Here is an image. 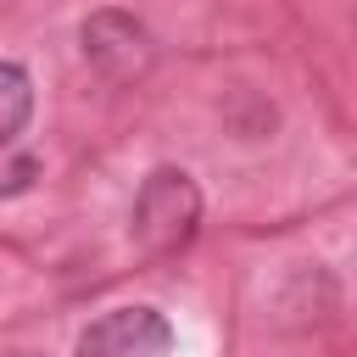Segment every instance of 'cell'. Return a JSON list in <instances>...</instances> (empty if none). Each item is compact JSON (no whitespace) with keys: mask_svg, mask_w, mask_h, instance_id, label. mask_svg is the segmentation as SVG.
Masks as SVG:
<instances>
[{"mask_svg":"<svg viewBox=\"0 0 357 357\" xmlns=\"http://www.w3.org/2000/svg\"><path fill=\"white\" fill-rule=\"evenodd\" d=\"M128 229H134V245L145 257H156V262L190 251L195 234H201V190H195V178L184 167L145 173V184L134 195V223Z\"/></svg>","mask_w":357,"mask_h":357,"instance_id":"cell-1","label":"cell"},{"mask_svg":"<svg viewBox=\"0 0 357 357\" xmlns=\"http://www.w3.org/2000/svg\"><path fill=\"white\" fill-rule=\"evenodd\" d=\"M78 39H84V61H89L100 78H112V84L145 78L151 61H156V45H151L145 22L128 17V11H95Z\"/></svg>","mask_w":357,"mask_h":357,"instance_id":"cell-2","label":"cell"},{"mask_svg":"<svg viewBox=\"0 0 357 357\" xmlns=\"http://www.w3.org/2000/svg\"><path fill=\"white\" fill-rule=\"evenodd\" d=\"M173 324L156 307H112L78 335V357H167Z\"/></svg>","mask_w":357,"mask_h":357,"instance_id":"cell-3","label":"cell"},{"mask_svg":"<svg viewBox=\"0 0 357 357\" xmlns=\"http://www.w3.org/2000/svg\"><path fill=\"white\" fill-rule=\"evenodd\" d=\"M33 117V78L22 61H6L0 56V151L17 145V134L28 128Z\"/></svg>","mask_w":357,"mask_h":357,"instance_id":"cell-4","label":"cell"},{"mask_svg":"<svg viewBox=\"0 0 357 357\" xmlns=\"http://www.w3.org/2000/svg\"><path fill=\"white\" fill-rule=\"evenodd\" d=\"M33 178H39V156L33 151H0V201L33 190Z\"/></svg>","mask_w":357,"mask_h":357,"instance_id":"cell-5","label":"cell"}]
</instances>
